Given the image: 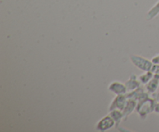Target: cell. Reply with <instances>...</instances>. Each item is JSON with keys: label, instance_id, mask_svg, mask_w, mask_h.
Masks as SVG:
<instances>
[{"label": "cell", "instance_id": "1", "mask_svg": "<svg viewBox=\"0 0 159 132\" xmlns=\"http://www.w3.org/2000/svg\"><path fill=\"white\" fill-rule=\"evenodd\" d=\"M136 60H135L134 57H132L133 59V61L135 65L138 67H139L140 68H142L144 70H149L150 69L151 66H152V64L151 62H149L148 61H147L144 58H141V57H135Z\"/></svg>", "mask_w": 159, "mask_h": 132}, {"label": "cell", "instance_id": "2", "mask_svg": "<svg viewBox=\"0 0 159 132\" xmlns=\"http://www.w3.org/2000/svg\"><path fill=\"white\" fill-rule=\"evenodd\" d=\"M113 124H114V121L110 116H107V117L103 118L100 122L99 123V125H98V129H100V130H104L109 129L110 127H113Z\"/></svg>", "mask_w": 159, "mask_h": 132}, {"label": "cell", "instance_id": "3", "mask_svg": "<svg viewBox=\"0 0 159 132\" xmlns=\"http://www.w3.org/2000/svg\"><path fill=\"white\" fill-rule=\"evenodd\" d=\"M110 89H112V91H113L114 93H117V94L125 93L126 92L125 86L123 84L119 83V82H114V83L111 84Z\"/></svg>", "mask_w": 159, "mask_h": 132}, {"label": "cell", "instance_id": "4", "mask_svg": "<svg viewBox=\"0 0 159 132\" xmlns=\"http://www.w3.org/2000/svg\"><path fill=\"white\" fill-rule=\"evenodd\" d=\"M158 79L159 76L156 75V78L152 79L150 83L148 84V89L150 90V92H154L157 89L158 85Z\"/></svg>", "mask_w": 159, "mask_h": 132}, {"label": "cell", "instance_id": "5", "mask_svg": "<svg viewBox=\"0 0 159 132\" xmlns=\"http://www.w3.org/2000/svg\"><path fill=\"white\" fill-rule=\"evenodd\" d=\"M153 61L155 62V63H158L159 64V56H158V57H155V58L153 59Z\"/></svg>", "mask_w": 159, "mask_h": 132}, {"label": "cell", "instance_id": "6", "mask_svg": "<svg viewBox=\"0 0 159 132\" xmlns=\"http://www.w3.org/2000/svg\"><path fill=\"white\" fill-rule=\"evenodd\" d=\"M158 99H159V94H158Z\"/></svg>", "mask_w": 159, "mask_h": 132}]
</instances>
